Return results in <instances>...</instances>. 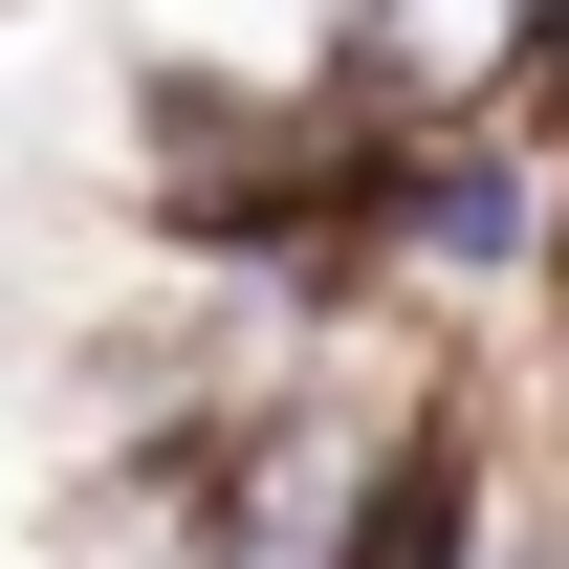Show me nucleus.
<instances>
[{
  "label": "nucleus",
  "instance_id": "1",
  "mask_svg": "<svg viewBox=\"0 0 569 569\" xmlns=\"http://www.w3.org/2000/svg\"><path fill=\"white\" fill-rule=\"evenodd\" d=\"M548 0H351V110H395V132H503V110H548Z\"/></svg>",
  "mask_w": 569,
  "mask_h": 569
}]
</instances>
